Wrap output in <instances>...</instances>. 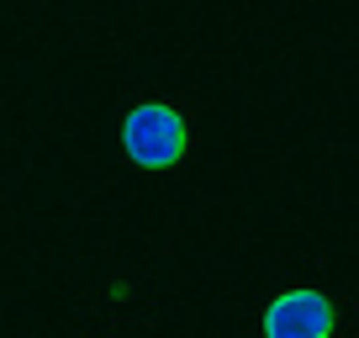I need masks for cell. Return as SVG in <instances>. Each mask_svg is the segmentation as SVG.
Segmentation results:
<instances>
[{"instance_id": "obj_1", "label": "cell", "mask_w": 359, "mask_h": 338, "mask_svg": "<svg viewBox=\"0 0 359 338\" xmlns=\"http://www.w3.org/2000/svg\"><path fill=\"white\" fill-rule=\"evenodd\" d=\"M185 148H191V127H185V116L175 106L143 101L122 116V154L137 169H154V175L158 169H175L185 158Z\"/></svg>"}, {"instance_id": "obj_2", "label": "cell", "mask_w": 359, "mask_h": 338, "mask_svg": "<svg viewBox=\"0 0 359 338\" xmlns=\"http://www.w3.org/2000/svg\"><path fill=\"white\" fill-rule=\"evenodd\" d=\"M338 302L317 285H291L264 306V338H333Z\"/></svg>"}]
</instances>
